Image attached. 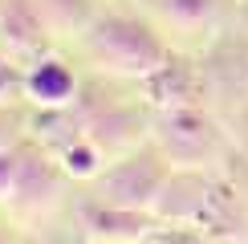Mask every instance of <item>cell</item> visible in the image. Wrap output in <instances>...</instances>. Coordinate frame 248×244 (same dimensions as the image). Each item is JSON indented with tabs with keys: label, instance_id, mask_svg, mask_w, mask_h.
<instances>
[{
	"label": "cell",
	"instance_id": "cell-1",
	"mask_svg": "<svg viewBox=\"0 0 248 244\" xmlns=\"http://www.w3.org/2000/svg\"><path fill=\"white\" fill-rule=\"evenodd\" d=\"M81 37H86V49L98 65L114 69V74H130V77H147L155 65H163L171 57V49L163 45V37L147 20L126 16V13L94 16L81 29Z\"/></svg>",
	"mask_w": 248,
	"mask_h": 244
},
{
	"label": "cell",
	"instance_id": "cell-2",
	"mask_svg": "<svg viewBox=\"0 0 248 244\" xmlns=\"http://www.w3.org/2000/svg\"><path fill=\"white\" fill-rule=\"evenodd\" d=\"M171 171H175V163L163 155L159 147H139V151H130V155L106 163V171L94 179V199L151 212Z\"/></svg>",
	"mask_w": 248,
	"mask_h": 244
},
{
	"label": "cell",
	"instance_id": "cell-3",
	"mask_svg": "<svg viewBox=\"0 0 248 244\" xmlns=\"http://www.w3.org/2000/svg\"><path fill=\"white\" fill-rule=\"evenodd\" d=\"M155 147L179 167H203L220 151V130L200 106L187 110H159L155 122Z\"/></svg>",
	"mask_w": 248,
	"mask_h": 244
},
{
	"label": "cell",
	"instance_id": "cell-4",
	"mask_svg": "<svg viewBox=\"0 0 248 244\" xmlns=\"http://www.w3.org/2000/svg\"><path fill=\"white\" fill-rule=\"evenodd\" d=\"M142 90H147L151 106L159 110H187V106H200V94H203V77L191 61L183 57H167L163 65H155L147 77H139Z\"/></svg>",
	"mask_w": 248,
	"mask_h": 244
},
{
	"label": "cell",
	"instance_id": "cell-5",
	"mask_svg": "<svg viewBox=\"0 0 248 244\" xmlns=\"http://www.w3.org/2000/svg\"><path fill=\"white\" fill-rule=\"evenodd\" d=\"M81 94V81L74 74V65H69L65 57L57 53H41L29 61L25 69V98L33 102L41 110H57V106H69Z\"/></svg>",
	"mask_w": 248,
	"mask_h": 244
},
{
	"label": "cell",
	"instance_id": "cell-6",
	"mask_svg": "<svg viewBox=\"0 0 248 244\" xmlns=\"http://www.w3.org/2000/svg\"><path fill=\"white\" fill-rule=\"evenodd\" d=\"M45 25L49 16L37 0H0V49L16 61L45 53Z\"/></svg>",
	"mask_w": 248,
	"mask_h": 244
},
{
	"label": "cell",
	"instance_id": "cell-7",
	"mask_svg": "<svg viewBox=\"0 0 248 244\" xmlns=\"http://www.w3.org/2000/svg\"><path fill=\"white\" fill-rule=\"evenodd\" d=\"M155 212H139V208H118V203H106V199H90L81 208V224H86L90 236L98 240H130V244H142V236L155 228Z\"/></svg>",
	"mask_w": 248,
	"mask_h": 244
},
{
	"label": "cell",
	"instance_id": "cell-8",
	"mask_svg": "<svg viewBox=\"0 0 248 244\" xmlns=\"http://www.w3.org/2000/svg\"><path fill=\"white\" fill-rule=\"evenodd\" d=\"M57 159H61V171H65L69 179H86V183H94L102 171H106V147H102L98 138H90V135H78L74 142H65V147L57 151Z\"/></svg>",
	"mask_w": 248,
	"mask_h": 244
},
{
	"label": "cell",
	"instance_id": "cell-9",
	"mask_svg": "<svg viewBox=\"0 0 248 244\" xmlns=\"http://www.w3.org/2000/svg\"><path fill=\"white\" fill-rule=\"evenodd\" d=\"M224 0H163V13L179 25H208L220 16Z\"/></svg>",
	"mask_w": 248,
	"mask_h": 244
},
{
	"label": "cell",
	"instance_id": "cell-10",
	"mask_svg": "<svg viewBox=\"0 0 248 244\" xmlns=\"http://www.w3.org/2000/svg\"><path fill=\"white\" fill-rule=\"evenodd\" d=\"M41 13L49 20H57V25H74V29H86L90 20H94V8H90V0H37Z\"/></svg>",
	"mask_w": 248,
	"mask_h": 244
},
{
	"label": "cell",
	"instance_id": "cell-11",
	"mask_svg": "<svg viewBox=\"0 0 248 244\" xmlns=\"http://www.w3.org/2000/svg\"><path fill=\"white\" fill-rule=\"evenodd\" d=\"M20 171H25V142L0 147V199H16Z\"/></svg>",
	"mask_w": 248,
	"mask_h": 244
},
{
	"label": "cell",
	"instance_id": "cell-12",
	"mask_svg": "<svg viewBox=\"0 0 248 244\" xmlns=\"http://www.w3.org/2000/svg\"><path fill=\"white\" fill-rule=\"evenodd\" d=\"M142 244H203V240H200V232H195V224L163 220V224H155L147 236H142Z\"/></svg>",
	"mask_w": 248,
	"mask_h": 244
},
{
	"label": "cell",
	"instance_id": "cell-13",
	"mask_svg": "<svg viewBox=\"0 0 248 244\" xmlns=\"http://www.w3.org/2000/svg\"><path fill=\"white\" fill-rule=\"evenodd\" d=\"M16 94H25V69L13 53L0 49V102H13Z\"/></svg>",
	"mask_w": 248,
	"mask_h": 244
},
{
	"label": "cell",
	"instance_id": "cell-14",
	"mask_svg": "<svg viewBox=\"0 0 248 244\" xmlns=\"http://www.w3.org/2000/svg\"><path fill=\"white\" fill-rule=\"evenodd\" d=\"M13 126H16V118L8 114V102H0V147H13V142H16Z\"/></svg>",
	"mask_w": 248,
	"mask_h": 244
},
{
	"label": "cell",
	"instance_id": "cell-15",
	"mask_svg": "<svg viewBox=\"0 0 248 244\" xmlns=\"http://www.w3.org/2000/svg\"><path fill=\"white\" fill-rule=\"evenodd\" d=\"M0 244H16V236H13V228H8L4 220H0Z\"/></svg>",
	"mask_w": 248,
	"mask_h": 244
},
{
	"label": "cell",
	"instance_id": "cell-16",
	"mask_svg": "<svg viewBox=\"0 0 248 244\" xmlns=\"http://www.w3.org/2000/svg\"><path fill=\"white\" fill-rule=\"evenodd\" d=\"M78 244H110V240H98V236H94V240H78Z\"/></svg>",
	"mask_w": 248,
	"mask_h": 244
},
{
	"label": "cell",
	"instance_id": "cell-17",
	"mask_svg": "<svg viewBox=\"0 0 248 244\" xmlns=\"http://www.w3.org/2000/svg\"><path fill=\"white\" fill-rule=\"evenodd\" d=\"M244 20H248V4H244Z\"/></svg>",
	"mask_w": 248,
	"mask_h": 244
}]
</instances>
